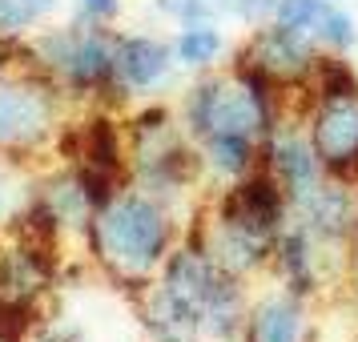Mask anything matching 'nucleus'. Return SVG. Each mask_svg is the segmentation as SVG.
Instances as JSON below:
<instances>
[{
  "instance_id": "obj_1",
  "label": "nucleus",
  "mask_w": 358,
  "mask_h": 342,
  "mask_svg": "<svg viewBox=\"0 0 358 342\" xmlns=\"http://www.w3.org/2000/svg\"><path fill=\"white\" fill-rule=\"evenodd\" d=\"M85 238L105 274L129 290L145 294L178 245V222L169 218V206L162 197L133 185L93 213Z\"/></svg>"
},
{
  "instance_id": "obj_2",
  "label": "nucleus",
  "mask_w": 358,
  "mask_h": 342,
  "mask_svg": "<svg viewBox=\"0 0 358 342\" xmlns=\"http://www.w3.org/2000/svg\"><path fill=\"white\" fill-rule=\"evenodd\" d=\"M181 125L194 137V145L210 137H245L262 145L282 125L278 85L242 61L226 73H206L189 85L181 101Z\"/></svg>"
},
{
  "instance_id": "obj_3",
  "label": "nucleus",
  "mask_w": 358,
  "mask_h": 342,
  "mask_svg": "<svg viewBox=\"0 0 358 342\" xmlns=\"http://www.w3.org/2000/svg\"><path fill=\"white\" fill-rule=\"evenodd\" d=\"M61 113H65V89L45 69L36 73L13 69L8 77H0V153L17 162L41 153L65 129Z\"/></svg>"
},
{
  "instance_id": "obj_4",
  "label": "nucleus",
  "mask_w": 358,
  "mask_h": 342,
  "mask_svg": "<svg viewBox=\"0 0 358 342\" xmlns=\"http://www.w3.org/2000/svg\"><path fill=\"white\" fill-rule=\"evenodd\" d=\"M113 45L117 36H109L101 24L81 17V24L36 36L33 57H36V69H45L61 89L97 97V93H117Z\"/></svg>"
},
{
  "instance_id": "obj_5",
  "label": "nucleus",
  "mask_w": 358,
  "mask_h": 342,
  "mask_svg": "<svg viewBox=\"0 0 358 342\" xmlns=\"http://www.w3.org/2000/svg\"><path fill=\"white\" fill-rule=\"evenodd\" d=\"M306 137L326 178L358 181V93L314 101L306 117Z\"/></svg>"
},
{
  "instance_id": "obj_6",
  "label": "nucleus",
  "mask_w": 358,
  "mask_h": 342,
  "mask_svg": "<svg viewBox=\"0 0 358 342\" xmlns=\"http://www.w3.org/2000/svg\"><path fill=\"white\" fill-rule=\"evenodd\" d=\"M238 61L258 69L266 81L298 89V85L310 81V73L318 65V45L306 41L302 33H294V29H282L274 20H266V24H258L250 33L245 49L238 52Z\"/></svg>"
},
{
  "instance_id": "obj_7",
  "label": "nucleus",
  "mask_w": 358,
  "mask_h": 342,
  "mask_svg": "<svg viewBox=\"0 0 358 342\" xmlns=\"http://www.w3.org/2000/svg\"><path fill=\"white\" fill-rule=\"evenodd\" d=\"M262 169L282 185V194L290 197V210L310 194L318 190V181L326 178L318 153L310 145L306 133L290 129V125H278L266 141H262Z\"/></svg>"
},
{
  "instance_id": "obj_8",
  "label": "nucleus",
  "mask_w": 358,
  "mask_h": 342,
  "mask_svg": "<svg viewBox=\"0 0 358 342\" xmlns=\"http://www.w3.org/2000/svg\"><path fill=\"white\" fill-rule=\"evenodd\" d=\"M173 45H165L157 36L125 33L113 45V73H117V93L129 97H153L162 85H169L173 77Z\"/></svg>"
},
{
  "instance_id": "obj_9",
  "label": "nucleus",
  "mask_w": 358,
  "mask_h": 342,
  "mask_svg": "<svg viewBox=\"0 0 358 342\" xmlns=\"http://www.w3.org/2000/svg\"><path fill=\"white\" fill-rule=\"evenodd\" d=\"M270 20L282 24V29L302 33L306 41L322 45L330 52L355 49V41H358L355 13H346L338 0H278Z\"/></svg>"
},
{
  "instance_id": "obj_10",
  "label": "nucleus",
  "mask_w": 358,
  "mask_h": 342,
  "mask_svg": "<svg viewBox=\"0 0 358 342\" xmlns=\"http://www.w3.org/2000/svg\"><path fill=\"white\" fill-rule=\"evenodd\" d=\"M242 342H310L306 298H298L286 286L254 298L245 310Z\"/></svg>"
},
{
  "instance_id": "obj_11",
  "label": "nucleus",
  "mask_w": 358,
  "mask_h": 342,
  "mask_svg": "<svg viewBox=\"0 0 358 342\" xmlns=\"http://www.w3.org/2000/svg\"><path fill=\"white\" fill-rule=\"evenodd\" d=\"M226 52V36L213 20H189L173 36V57L185 69H213Z\"/></svg>"
},
{
  "instance_id": "obj_12",
  "label": "nucleus",
  "mask_w": 358,
  "mask_h": 342,
  "mask_svg": "<svg viewBox=\"0 0 358 342\" xmlns=\"http://www.w3.org/2000/svg\"><path fill=\"white\" fill-rule=\"evenodd\" d=\"M157 8H162L165 17L181 20V24H189V20H210L217 13V4L213 0H153Z\"/></svg>"
},
{
  "instance_id": "obj_13",
  "label": "nucleus",
  "mask_w": 358,
  "mask_h": 342,
  "mask_svg": "<svg viewBox=\"0 0 358 342\" xmlns=\"http://www.w3.org/2000/svg\"><path fill=\"white\" fill-rule=\"evenodd\" d=\"M117 8H121V0H81V17L93 20V24H105V20L117 17Z\"/></svg>"
},
{
  "instance_id": "obj_14",
  "label": "nucleus",
  "mask_w": 358,
  "mask_h": 342,
  "mask_svg": "<svg viewBox=\"0 0 358 342\" xmlns=\"http://www.w3.org/2000/svg\"><path fill=\"white\" fill-rule=\"evenodd\" d=\"M350 278H355V286H358V238H355V250H350Z\"/></svg>"
},
{
  "instance_id": "obj_15",
  "label": "nucleus",
  "mask_w": 358,
  "mask_h": 342,
  "mask_svg": "<svg viewBox=\"0 0 358 342\" xmlns=\"http://www.w3.org/2000/svg\"><path fill=\"white\" fill-rule=\"evenodd\" d=\"M226 4H229V0H226Z\"/></svg>"
}]
</instances>
